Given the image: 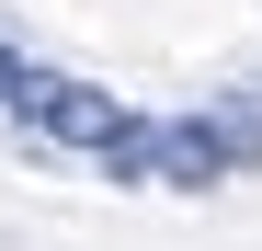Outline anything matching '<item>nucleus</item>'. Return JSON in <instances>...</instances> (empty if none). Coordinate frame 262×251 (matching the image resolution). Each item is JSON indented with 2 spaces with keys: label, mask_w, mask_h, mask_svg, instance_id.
Segmentation results:
<instances>
[{
  "label": "nucleus",
  "mask_w": 262,
  "mask_h": 251,
  "mask_svg": "<svg viewBox=\"0 0 262 251\" xmlns=\"http://www.w3.org/2000/svg\"><path fill=\"white\" fill-rule=\"evenodd\" d=\"M12 114H23V137H34V149H92V160L114 149V126H125V103H114V92H92V80H57V69H34Z\"/></svg>",
  "instance_id": "1"
},
{
  "label": "nucleus",
  "mask_w": 262,
  "mask_h": 251,
  "mask_svg": "<svg viewBox=\"0 0 262 251\" xmlns=\"http://www.w3.org/2000/svg\"><path fill=\"white\" fill-rule=\"evenodd\" d=\"M160 183H171V194L228 183V149H216V126H205V114H171V126H160Z\"/></svg>",
  "instance_id": "2"
},
{
  "label": "nucleus",
  "mask_w": 262,
  "mask_h": 251,
  "mask_svg": "<svg viewBox=\"0 0 262 251\" xmlns=\"http://www.w3.org/2000/svg\"><path fill=\"white\" fill-rule=\"evenodd\" d=\"M103 183H160V126H148V114H125V126H114V149H103Z\"/></svg>",
  "instance_id": "3"
},
{
  "label": "nucleus",
  "mask_w": 262,
  "mask_h": 251,
  "mask_svg": "<svg viewBox=\"0 0 262 251\" xmlns=\"http://www.w3.org/2000/svg\"><path fill=\"white\" fill-rule=\"evenodd\" d=\"M205 126H216V149H228V172H262V114L251 103H216Z\"/></svg>",
  "instance_id": "4"
},
{
  "label": "nucleus",
  "mask_w": 262,
  "mask_h": 251,
  "mask_svg": "<svg viewBox=\"0 0 262 251\" xmlns=\"http://www.w3.org/2000/svg\"><path fill=\"white\" fill-rule=\"evenodd\" d=\"M23 80H34V57L12 46V34H0V114H12V103H23Z\"/></svg>",
  "instance_id": "5"
}]
</instances>
